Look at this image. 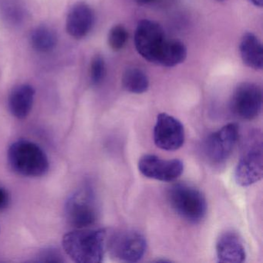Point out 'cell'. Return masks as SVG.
<instances>
[{
	"instance_id": "cell-1",
	"label": "cell",
	"mask_w": 263,
	"mask_h": 263,
	"mask_svg": "<svg viewBox=\"0 0 263 263\" xmlns=\"http://www.w3.org/2000/svg\"><path fill=\"white\" fill-rule=\"evenodd\" d=\"M107 234L103 229H76L64 235L63 248L75 262H101L107 251Z\"/></svg>"
},
{
	"instance_id": "cell-8",
	"label": "cell",
	"mask_w": 263,
	"mask_h": 263,
	"mask_svg": "<svg viewBox=\"0 0 263 263\" xmlns=\"http://www.w3.org/2000/svg\"><path fill=\"white\" fill-rule=\"evenodd\" d=\"M239 132L235 124H226L208 137L204 141V154L214 164L226 162L238 142Z\"/></svg>"
},
{
	"instance_id": "cell-21",
	"label": "cell",
	"mask_w": 263,
	"mask_h": 263,
	"mask_svg": "<svg viewBox=\"0 0 263 263\" xmlns=\"http://www.w3.org/2000/svg\"><path fill=\"white\" fill-rule=\"evenodd\" d=\"M10 203V195L8 192L2 186H0V211L7 209Z\"/></svg>"
},
{
	"instance_id": "cell-7",
	"label": "cell",
	"mask_w": 263,
	"mask_h": 263,
	"mask_svg": "<svg viewBox=\"0 0 263 263\" xmlns=\"http://www.w3.org/2000/svg\"><path fill=\"white\" fill-rule=\"evenodd\" d=\"M262 92L261 87L254 83H241L232 93L230 108L232 113L246 121L255 119L261 113Z\"/></svg>"
},
{
	"instance_id": "cell-20",
	"label": "cell",
	"mask_w": 263,
	"mask_h": 263,
	"mask_svg": "<svg viewBox=\"0 0 263 263\" xmlns=\"http://www.w3.org/2000/svg\"><path fill=\"white\" fill-rule=\"evenodd\" d=\"M106 73V65L104 58L97 55L92 59L90 64V76L91 82L95 85H98L104 81Z\"/></svg>"
},
{
	"instance_id": "cell-23",
	"label": "cell",
	"mask_w": 263,
	"mask_h": 263,
	"mask_svg": "<svg viewBox=\"0 0 263 263\" xmlns=\"http://www.w3.org/2000/svg\"><path fill=\"white\" fill-rule=\"evenodd\" d=\"M140 4H148L155 2L156 0H137Z\"/></svg>"
},
{
	"instance_id": "cell-6",
	"label": "cell",
	"mask_w": 263,
	"mask_h": 263,
	"mask_svg": "<svg viewBox=\"0 0 263 263\" xmlns=\"http://www.w3.org/2000/svg\"><path fill=\"white\" fill-rule=\"evenodd\" d=\"M168 40L162 27L155 21L142 20L137 26L135 44L137 51L149 62L158 65Z\"/></svg>"
},
{
	"instance_id": "cell-19",
	"label": "cell",
	"mask_w": 263,
	"mask_h": 263,
	"mask_svg": "<svg viewBox=\"0 0 263 263\" xmlns=\"http://www.w3.org/2000/svg\"><path fill=\"white\" fill-rule=\"evenodd\" d=\"M127 38L128 33L122 25L115 26L109 32V46L114 51H119L125 46Z\"/></svg>"
},
{
	"instance_id": "cell-14",
	"label": "cell",
	"mask_w": 263,
	"mask_h": 263,
	"mask_svg": "<svg viewBox=\"0 0 263 263\" xmlns=\"http://www.w3.org/2000/svg\"><path fill=\"white\" fill-rule=\"evenodd\" d=\"M35 90L29 84L15 87L9 97V108L13 116L18 119L27 118L33 108Z\"/></svg>"
},
{
	"instance_id": "cell-5",
	"label": "cell",
	"mask_w": 263,
	"mask_h": 263,
	"mask_svg": "<svg viewBox=\"0 0 263 263\" xmlns=\"http://www.w3.org/2000/svg\"><path fill=\"white\" fill-rule=\"evenodd\" d=\"M65 212L69 224L76 229L93 226L98 218V208L93 189L86 186L74 192L67 200Z\"/></svg>"
},
{
	"instance_id": "cell-13",
	"label": "cell",
	"mask_w": 263,
	"mask_h": 263,
	"mask_svg": "<svg viewBox=\"0 0 263 263\" xmlns=\"http://www.w3.org/2000/svg\"><path fill=\"white\" fill-rule=\"evenodd\" d=\"M216 255L219 262L240 263L246 258V252L241 238L236 232H223L217 240Z\"/></svg>"
},
{
	"instance_id": "cell-4",
	"label": "cell",
	"mask_w": 263,
	"mask_h": 263,
	"mask_svg": "<svg viewBox=\"0 0 263 263\" xmlns=\"http://www.w3.org/2000/svg\"><path fill=\"white\" fill-rule=\"evenodd\" d=\"M145 236L136 229H121L107 234L106 249L116 259L125 262H137L147 252Z\"/></svg>"
},
{
	"instance_id": "cell-24",
	"label": "cell",
	"mask_w": 263,
	"mask_h": 263,
	"mask_svg": "<svg viewBox=\"0 0 263 263\" xmlns=\"http://www.w3.org/2000/svg\"><path fill=\"white\" fill-rule=\"evenodd\" d=\"M217 1H222V0H217Z\"/></svg>"
},
{
	"instance_id": "cell-10",
	"label": "cell",
	"mask_w": 263,
	"mask_h": 263,
	"mask_svg": "<svg viewBox=\"0 0 263 263\" xmlns=\"http://www.w3.org/2000/svg\"><path fill=\"white\" fill-rule=\"evenodd\" d=\"M262 175V144L255 141L251 143L238 161L235 180L238 185L248 187L259 181Z\"/></svg>"
},
{
	"instance_id": "cell-2",
	"label": "cell",
	"mask_w": 263,
	"mask_h": 263,
	"mask_svg": "<svg viewBox=\"0 0 263 263\" xmlns=\"http://www.w3.org/2000/svg\"><path fill=\"white\" fill-rule=\"evenodd\" d=\"M8 161L14 172L30 178L45 175L50 167L48 158L44 150L27 140H19L10 145Z\"/></svg>"
},
{
	"instance_id": "cell-11",
	"label": "cell",
	"mask_w": 263,
	"mask_h": 263,
	"mask_svg": "<svg viewBox=\"0 0 263 263\" xmlns=\"http://www.w3.org/2000/svg\"><path fill=\"white\" fill-rule=\"evenodd\" d=\"M138 167L146 178L165 182L175 181L184 172V164L181 160H164L154 155L141 157Z\"/></svg>"
},
{
	"instance_id": "cell-16",
	"label": "cell",
	"mask_w": 263,
	"mask_h": 263,
	"mask_svg": "<svg viewBox=\"0 0 263 263\" xmlns=\"http://www.w3.org/2000/svg\"><path fill=\"white\" fill-rule=\"evenodd\" d=\"M30 44L39 53H50L54 50L58 38L54 30L46 26L36 27L30 35Z\"/></svg>"
},
{
	"instance_id": "cell-3",
	"label": "cell",
	"mask_w": 263,
	"mask_h": 263,
	"mask_svg": "<svg viewBox=\"0 0 263 263\" xmlns=\"http://www.w3.org/2000/svg\"><path fill=\"white\" fill-rule=\"evenodd\" d=\"M167 198L173 210L192 224L202 221L207 213V202L198 189L185 183H178L169 189Z\"/></svg>"
},
{
	"instance_id": "cell-15",
	"label": "cell",
	"mask_w": 263,
	"mask_h": 263,
	"mask_svg": "<svg viewBox=\"0 0 263 263\" xmlns=\"http://www.w3.org/2000/svg\"><path fill=\"white\" fill-rule=\"evenodd\" d=\"M239 51L241 60L247 67L255 70L262 69V45L255 35L252 33L243 35L240 41Z\"/></svg>"
},
{
	"instance_id": "cell-9",
	"label": "cell",
	"mask_w": 263,
	"mask_h": 263,
	"mask_svg": "<svg viewBox=\"0 0 263 263\" xmlns=\"http://www.w3.org/2000/svg\"><path fill=\"white\" fill-rule=\"evenodd\" d=\"M184 140V126L179 120L167 113L158 115L154 127V141L157 147L174 152L182 147Z\"/></svg>"
},
{
	"instance_id": "cell-22",
	"label": "cell",
	"mask_w": 263,
	"mask_h": 263,
	"mask_svg": "<svg viewBox=\"0 0 263 263\" xmlns=\"http://www.w3.org/2000/svg\"><path fill=\"white\" fill-rule=\"evenodd\" d=\"M249 2L252 3L254 6L257 7H262L263 0H249Z\"/></svg>"
},
{
	"instance_id": "cell-12",
	"label": "cell",
	"mask_w": 263,
	"mask_h": 263,
	"mask_svg": "<svg viewBox=\"0 0 263 263\" xmlns=\"http://www.w3.org/2000/svg\"><path fill=\"white\" fill-rule=\"evenodd\" d=\"M95 24V13L85 3L75 4L67 15L66 28L67 33L77 40L83 39L91 31Z\"/></svg>"
},
{
	"instance_id": "cell-17",
	"label": "cell",
	"mask_w": 263,
	"mask_h": 263,
	"mask_svg": "<svg viewBox=\"0 0 263 263\" xmlns=\"http://www.w3.org/2000/svg\"><path fill=\"white\" fill-rule=\"evenodd\" d=\"M122 84L127 91L132 93H144L149 87V80L147 74L141 69H127L122 77Z\"/></svg>"
},
{
	"instance_id": "cell-18",
	"label": "cell",
	"mask_w": 263,
	"mask_h": 263,
	"mask_svg": "<svg viewBox=\"0 0 263 263\" xmlns=\"http://www.w3.org/2000/svg\"><path fill=\"white\" fill-rule=\"evenodd\" d=\"M187 58V49L183 43L175 40H168L158 65L173 67L184 62Z\"/></svg>"
}]
</instances>
